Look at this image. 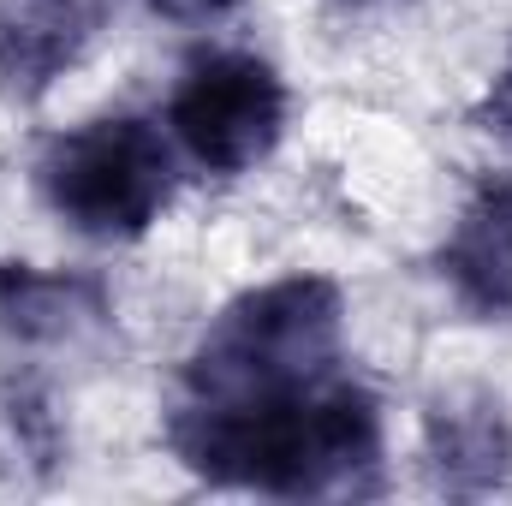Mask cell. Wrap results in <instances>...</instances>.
Returning <instances> with one entry per match:
<instances>
[{
  "instance_id": "cell-4",
  "label": "cell",
  "mask_w": 512,
  "mask_h": 506,
  "mask_svg": "<svg viewBox=\"0 0 512 506\" xmlns=\"http://www.w3.org/2000/svg\"><path fill=\"white\" fill-rule=\"evenodd\" d=\"M167 126L203 173H221V179L251 173L256 161L274 155L286 131V84L256 54H239V48L203 54L185 66L167 102Z\"/></svg>"
},
{
  "instance_id": "cell-6",
  "label": "cell",
  "mask_w": 512,
  "mask_h": 506,
  "mask_svg": "<svg viewBox=\"0 0 512 506\" xmlns=\"http://www.w3.org/2000/svg\"><path fill=\"white\" fill-rule=\"evenodd\" d=\"M441 280L471 316L512 322V179H489L441 245Z\"/></svg>"
},
{
  "instance_id": "cell-9",
  "label": "cell",
  "mask_w": 512,
  "mask_h": 506,
  "mask_svg": "<svg viewBox=\"0 0 512 506\" xmlns=\"http://www.w3.org/2000/svg\"><path fill=\"white\" fill-rule=\"evenodd\" d=\"M477 120H483V131H495V137L512 149V54H507V66L495 72V84H489V96H483Z\"/></svg>"
},
{
  "instance_id": "cell-7",
  "label": "cell",
  "mask_w": 512,
  "mask_h": 506,
  "mask_svg": "<svg viewBox=\"0 0 512 506\" xmlns=\"http://www.w3.org/2000/svg\"><path fill=\"white\" fill-rule=\"evenodd\" d=\"M429 465L453 495H489L512 477V423L495 393H447L429 405Z\"/></svg>"
},
{
  "instance_id": "cell-8",
  "label": "cell",
  "mask_w": 512,
  "mask_h": 506,
  "mask_svg": "<svg viewBox=\"0 0 512 506\" xmlns=\"http://www.w3.org/2000/svg\"><path fill=\"white\" fill-rule=\"evenodd\" d=\"M108 316V298L84 274H42L30 262H0V328L24 346L78 340Z\"/></svg>"
},
{
  "instance_id": "cell-1",
  "label": "cell",
  "mask_w": 512,
  "mask_h": 506,
  "mask_svg": "<svg viewBox=\"0 0 512 506\" xmlns=\"http://www.w3.org/2000/svg\"><path fill=\"white\" fill-rule=\"evenodd\" d=\"M167 441L203 483L280 501H346L382 477V405L346 370L239 399L179 393Z\"/></svg>"
},
{
  "instance_id": "cell-2",
  "label": "cell",
  "mask_w": 512,
  "mask_h": 506,
  "mask_svg": "<svg viewBox=\"0 0 512 506\" xmlns=\"http://www.w3.org/2000/svg\"><path fill=\"white\" fill-rule=\"evenodd\" d=\"M346 358V298L322 274H286L233 298L185 358V399H239L304 387Z\"/></svg>"
},
{
  "instance_id": "cell-11",
  "label": "cell",
  "mask_w": 512,
  "mask_h": 506,
  "mask_svg": "<svg viewBox=\"0 0 512 506\" xmlns=\"http://www.w3.org/2000/svg\"><path fill=\"white\" fill-rule=\"evenodd\" d=\"M340 6H387V0H340Z\"/></svg>"
},
{
  "instance_id": "cell-10",
  "label": "cell",
  "mask_w": 512,
  "mask_h": 506,
  "mask_svg": "<svg viewBox=\"0 0 512 506\" xmlns=\"http://www.w3.org/2000/svg\"><path fill=\"white\" fill-rule=\"evenodd\" d=\"M155 18H167V24H209V18H227L233 12V0H143Z\"/></svg>"
},
{
  "instance_id": "cell-3",
  "label": "cell",
  "mask_w": 512,
  "mask_h": 506,
  "mask_svg": "<svg viewBox=\"0 0 512 506\" xmlns=\"http://www.w3.org/2000/svg\"><path fill=\"white\" fill-rule=\"evenodd\" d=\"M42 203L84 239H143L173 203V149L161 126L108 114L66 131L36 161Z\"/></svg>"
},
{
  "instance_id": "cell-5",
  "label": "cell",
  "mask_w": 512,
  "mask_h": 506,
  "mask_svg": "<svg viewBox=\"0 0 512 506\" xmlns=\"http://www.w3.org/2000/svg\"><path fill=\"white\" fill-rule=\"evenodd\" d=\"M102 0H0V84L12 96H42L96 42Z\"/></svg>"
}]
</instances>
